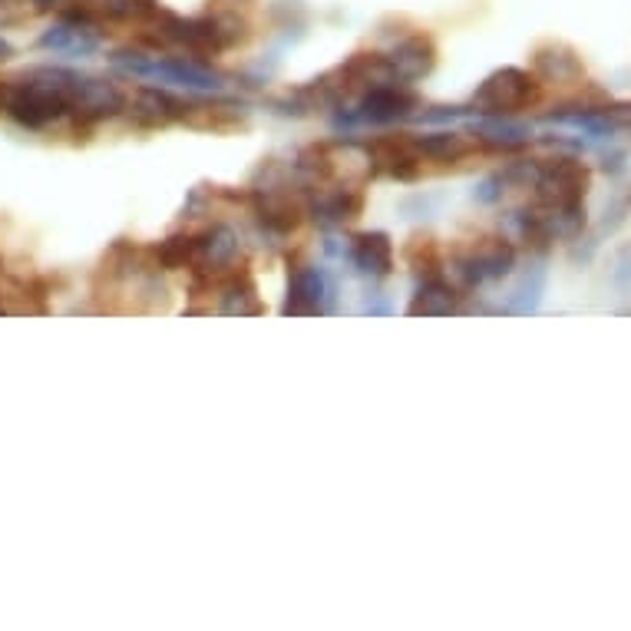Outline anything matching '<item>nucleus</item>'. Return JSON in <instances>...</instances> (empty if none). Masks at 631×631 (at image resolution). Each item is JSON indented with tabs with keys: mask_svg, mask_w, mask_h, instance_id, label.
Listing matches in <instances>:
<instances>
[{
	"mask_svg": "<svg viewBox=\"0 0 631 631\" xmlns=\"http://www.w3.org/2000/svg\"><path fill=\"white\" fill-rule=\"evenodd\" d=\"M123 93L113 83L80 76L73 70H33L0 83V113L27 130H43L63 116L93 126L123 110Z\"/></svg>",
	"mask_w": 631,
	"mask_h": 631,
	"instance_id": "1",
	"label": "nucleus"
},
{
	"mask_svg": "<svg viewBox=\"0 0 631 631\" xmlns=\"http://www.w3.org/2000/svg\"><path fill=\"white\" fill-rule=\"evenodd\" d=\"M539 96H542V83L536 73L519 70V66H503L476 86L473 110L483 116H516L523 110H532Z\"/></svg>",
	"mask_w": 631,
	"mask_h": 631,
	"instance_id": "2",
	"label": "nucleus"
},
{
	"mask_svg": "<svg viewBox=\"0 0 631 631\" xmlns=\"http://www.w3.org/2000/svg\"><path fill=\"white\" fill-rule=\"evenodd\" d=\"M529 183L536 189V203H546V206H586L592 173H589V166L582 159L559 156V159L536 163Z\"/></svg>",
	"mask_w": 631,
	"mask_h": 631,
	"instance_id": "3",
	"label": "nucleus"
},
{
	"mask_svg": "<svg viewBox=\"0 0 631 631\" xmlns=\"http://www.w3.org/2000/svg\"><path fill=\"white\" fill-rule=\"evenodd\" d=\"M453 265L466 285L499 281L516 268V248L499 235H486V238L473 241L469 248H459L453 255Z\"/></svg>",
	"mask_w": 631,
	"mask_h": 631,
	"instance_id": "4",
	"label": "nucleus"
},
{
	"mask_svg": "<svg viewBox=\"0 0 631 631\" xmlns=\"http://www.w3.org/2000/svg\"><path fill=\"white\" fill-rule=\"evenodd\" d=\"M421 110V96L407 90L404 83H377L361 96V106L348 116V123H371V126H391Z\"/></svg>",
	"mask_w": 631,
	"mask_h": 631,
	"instance_id": "5",
	"label": "nucleus"
},
{
	"mask_svg": "<svg viewBox=\"0 0 631 631\" xmlns=\"http://www.w3.org/2000/svg\"><path fill=\"white\" fill-rule=\"evenodd\" d=\"M368 159L377 173L384 176H394V179H417L423 169L421 153H417V143H414V133H387V136H377L368 143Z\"/></svg>",
	"mask_w": 631,
	"mask_h": 631,
	"instance_id": "6",
	"label": "nucleus"
},
{
	"mask_svg": "<svg viewBox=\"0 0 631 631\" xmlns=\"http://www.w3.org/2000/svg\"><path fill=\"white\" fill-rule=\"evenodd\" d=\"M251 211L258 218V225L271 235H291L301 218H304V206L291 189L281 186H265V189H251L248 193Z\"/></svg>",
	"mask_w": 631,
	"mask_h": 631,
	"instance_id": "7",
	"label": "nucleus"
},
{
	"mask_svg": "<svg viewBox=\"0 0 631 631\" xmlns=\"http://www.w3.org/2000/svg\"><path fill=\"white\" fill-rule=\"evenodd\" d=\"M552 123L579 126L592 136H612L631 130V103H606V106H576V110H556L549 113Z\"/></svg>",
	"mask_w": 631,
	"mask_h": 631,
	"instance_id": "8",
	"label": "nucleus"
},
{
	"mask_svg": "<svg viewBox=\"0 0 631 631\" xmlns=\"http://www.w3.org/2000/svg\"><path fill=\"white\" fill-rule=\"evenodd\" d=\"M328 298H331V285H328L324 271L304 265L288 281L285 314H324L328 311Z\"/></svg>",
	"mask_w": 631,
	"mask_h": 631,
	"instance_id": "9",
	"label": "nucleus"
},
{
	"mask_svg": "<svg viewBox=\"0 0 631 631\" xmlns=\"http://www.w3.org/2000/svg\"><path fill=\"white\" fill-rule=\"evenodd\" d=\"M193 110H196V106H189V103L169 96L166 90H153V86L139 90V93L133 96V103H130V116H133L139 126H169V123H176V120H186Z\"/></svg>",
	"mask_w": 631,
	"mask_h": 631,
	"instance_id": "10",
	"label": "nucleus"
},
{
	"mask_svg": "<svg viewBox=\"0 0 631 631\" xmlns=\"http://www.w3.org/2000/svg\"><path fill=\"white\" fill-rule=\"evenodd\" d=\"M351 265L368 278H387L394 271V241L384 231H361L351 238Z\"/></svg>",
	"mask_w": 631,
	"mask_h": 631,
	"instance_id": "11",
	"label": "nucleus"
},
{
	"mask_svg": "<svg viewBox=\"0 0 631 631\" xmlns=\"http://www.w3.org/2000/svg\"><path fill=\"white\" fill-rule=\"evenodd\" d=\"M387 60H391V70H394V76H397L401 83H414V80H421V76H426V73L433 70L436 50H433L430 37L411 33V37H404V40L391 50Z\"/></svg>",
	"mask_w": 631,
	"mask_h": 631,
	"instance_id": "12",
	"label": "nucleus"
},
{
	"mask_svg": "<svg viewBox=\"0 0 631 631\" xmlns=\"http://www.w3.org/2000/svg\"><path fill=\"white\" fill-rule=\"evenodd\" d=\"M414 143H417V153H421L423 163H439V166L459 163V159H466L473 153V139H466L463 133H449V130L414 136Z\"/></svg>",
	"mask_w": 631,
	"mask_h": 631,
	"instance_id": "13",
	"label": "nucleus"
},
{
	"mask_svg": "<svg viewBox=\"0 0 631 631\" xmlns=\"http://www.w3.org/2000/svg\"><path fill=\"white\" fill-rule=\"evenodd\" d=\"M536 76L556 80V83H572V80H582L586 70H582L579 56H576L569 46L549 43V46H539V50H536Z\"/></svg>",
	"mask_w": 631,
	"mask_h": 631,
	"instance_id": "14",
	"label": "nucleus"
},
{
	"mask_svg": "<svg viewBox=\"0 0 631 631\" xmlns=\"http://www.w3.org/2000/svg\"><path fill=\"white\" fill-rule=\"evenodd\" d=\"M361 209H364V193H358V189H334L311 203V215L321 225H344V221L358 218Z\"/></svg>",
	"mask_w": 631,
	"mask_h": 631,
	"instance_id": "15",
	"label": "nucleus"
},
{
	"mask_svg": "<svg viewBox=\"0 0 631 631\" xmlns=\"http://www.w3.org/2000/svg\"><path fill=\"white\" fill-rule=\"evenodd\" d=\"M456 308H459V291L443 278H426L407 311L421 318V314H453Z\"/></svg>",
	"mask_w": 631,
	"mask_h": 631,
	"instance_id": "16",
	"label": "nucleus"
},
{
	"mask_svg": "<svg viewBox=\"0 0 631 631\" xmlns=\"http://www.w3.org/2000/svg\"><path fill=\"white\" fill-rule=\"evenodd\" d=\"M476 136H479L486 146H493V149H523V146L532 139V133H529L526 126H519V123H513V120H506V116H489V120L476 130Z\"/></svg>",
	"mask_w": 631,
	"mask_h": 631,
	"instance_id": "17",
	"label": "nucleus"
},
{
	"mask_svg": "<svg viewBox=\"0 0 631 631\" xmlns=\"http://www.w3.org/2000/svg\"><path fill=\"white\" fill-rule=\"evenodd\" d=\"M542 291H546V271H542V268H536V271H529V275L523 278V285L513 291V298H509L506 311H509V314H532V311L539 308Z\"/></svg>",
	"mask_w": 631,
	"mask_h": 631,
	"instance_id": "18",
	"label": "nucleus"
},
{
	"mask_svg": "<svg viewBox=\"0 0 631 631\" xmlns=\"http://www.w3.org/2000/svg\"><path fill=\"white\" fill-rule=\"evenodd\" d=\"M407 261L414 265L417 275H423V281H426V278H439L443 255H439V248H436L430 238H417V241L407 248Z\"/></svg>",
	"mask_w": 631,
	"mask_h": 631,
	"instance_id": "19",
	"label": "nucleus"
},
{
	"mask_svg": "<svg viewBox=\"0 0 631 631\" xmlns=\"http://www.w3.org/2000/svg\"><path fill=\"white\" fill-rule=\"evenodd\" d=\"M10 53H13V50H10V43H7V40H0V60H7Z\"/></svg>",
	"mask_w": 631,
	"mask_h": 631,
	"instance_id": "20",
	"label": "nucleus"
},
{
	"mask_svg": "<svg viewBox=\"0 0 631 631\" xmlns=\"http://www.w3.org/2000/svg\"><path fill=\"white\" fill-rule=\"evenodd\" d=\"M238 3H245V0H228V3H221V7H238Z\"/></svg>",
	"mask_w": 631,
	"mask_h": 631,
	"instance_id": "21",
	"label": "nucleus"
}]
</instances>
